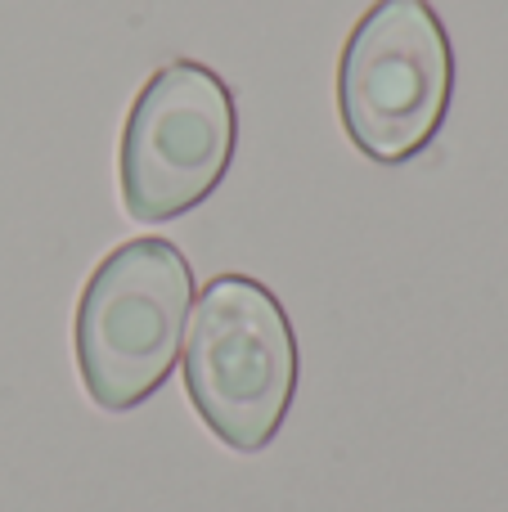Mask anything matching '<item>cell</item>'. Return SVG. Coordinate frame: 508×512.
<instances>
[{
	"mask_svg": "<svg viewBox=\"0 0 508 512\" xmlns=\"http://www.w3.org/2000/svg\"><path fill=\"white\" fill-rule=\"evenodd\" d=\"M239 113L212 68L176 59L135 95L122 131V203L135 221H171L216 194L234 162Z\"/></svg>",
	"mask_w": 508,
	"mask_h": 512,
	"instance_id": "obj_4",
	"label": "cell"
},
{
	"mask_svg": "<svg viewBox=\"0 0 508 512\" xmlns=\"http://www.w3.org/2000/svg\"><path fill=\"white\" fill-rule=\"evenodd\" d=\"M194 306V270L167 239H131L95 265L77 306L81 382L108 414L144 405L176 369L185 319Z\"/></svg>",
	"mask_w": 508,
	"mask_h": 512,
	"instance_id": "obj_2",
	"label": "cell"
},
{
	"mask_svg": "<svg viewBox=\"0 0 508 512\" xmlns=\"http://www.w3.org/2000/svg\"><path fill=\"white\" fill-rule=\"evenodd\" d=\"M185 387L230 450L257 454L279 436L297 391V337L266 283L216 274L203 288L189 315Z\"/></svg>",
	"mask_w": 508,
	"mask_h": 512,
	"instance_id": "obj_1",
	"label": "cell"
},
{
	"mask_svg": "<svg viewBox=\"0 0 508 512\" xmlns=\"http://www.w3.org/2000/svg\"><path fill=\"white\" fill-rule=\"evenodd\" d=\"M455 95V50L428 0H378L342 45L338 113L374 162H410L437 140Z\"/></svg>",
	"mask_w": 508,
	"mask_h": 512,
	"instance_id": "obj_3",
	"label": "cell"
}]
</instances>
